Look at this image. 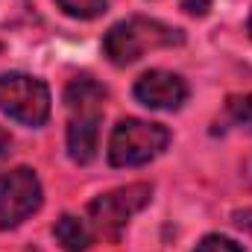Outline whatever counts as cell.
I'll list each match as a JSON object with an SVG mask.
<instances>
[{
    "mask_svg": "<svg viewBox=\"0 0 252 252\" xmlns=\"http://www.w3.org/2000/svg\"><path fill=\"white\" fill-rule=\"evenodd\" d=\"M106 88L88 76H79L64 91V106L70 112L67 121V153L76 164H88L97 158V138L103 118Z\"/></svg>",
    "mask_w": 252,
    "mask_h": 252,
    "instance_id": "cell-1",
    "label": "cell"
},
{
    "mask_svg": "<svg viewBox=\"0 0 252 252\" xmlns=\"http://www.w3.org/2000/svg\"><path fill=\"white\" fill-rule=\"evenodd\" d=\"M182 41H185L182 30H173V27H167L156 18H126L106 32L103 53L109 56L112 64L126 67V64L138 62L147 50L176 47Z\"/></svg>",
    "mask_w": 252,
    "mask_h": 252,
    "instance_id": "cell-2",
    "label": "cell"
},
{
    "mask_svg": "<svg viewBox=\"0 0 252 252\" xmlns=\"http://www.w3.org/2000/svg\"><path fill=\"white\" fill-rule=\"evenodd\" d=\"M135 100L147 109L158 112H176L188 100V85L182 76L167 73V70H147L135 82Z\"/></svg>",
    "mask_w": 252,
    "mask_h": 252,
    "instance_id": "cell-7",
    "label": "cell"
},
{
    "mask_svg": "<svg viewBox=\"0 0 252 252\" xmlns=\"http://www.w3.org/2000/svg\"><path fill=\"white\" fill-rule=\"evenodd\" d=\"M53 235H56V241L62 244L64 252H85L91 247V232H88V226H85L79 217H73V214H64V217L56 220Z\"/></svg>",
    "mask_w": 252,
    "mask_h": 252,
    "instance_id": "cell-8",
    "label": "cell"
},
{
    "mask_svg": "<svg viewBox=\"0 0 252 252\" xmlns=\"http://www.w3.org/2000/svg\"><path fill=\"white\" fill-rule=\"evenodd\" d=\"M9 135H6V129H0V158H6L9 156Z\"/></svg>",
    "mask_w": 252,
    "mask_h": 252,
    "instance_id": "cell-15",
    "label": "cell"
},
{
    "mask_svg": "<svg viewBox=\"0 0 252 252\" xmlns=\"http://www.w3.org/2000/svg\"><path fill=\"white\" fill-rule=\"evenodd\" d=\"M235 226H238V229H244V226L252 229V211H238V214H235Z\"/></svg>",
    "mask_w": 252,
    "mask_h": 252,
    "instance_id": "cell-14",
    "label": "cell"
},
{
    "mask_svg": "<svg viewBox=\"0 0 252 252\" xmlns=\"http://www.w3.org/2000/svg\"><path fill=\"white\" fill-rule=\"evenodd\" d=\"M170 141L167 126L126 118L115 126L109 138V161L112 167H141L153 161Z\"/></svg>",
    "mask_w": 252,
    "mask_h": 252,
    "instance_id": "cell-3",
    "label": "cell"
},
{
    "mask_svg": "<svg viewBox=\"0 0 252 252\" xmlns=\"http://www.w3.org/2000/svg\"><path fill=\"white\" fill-rule=\"evenodd\" d=\"M41 208V182L30 167H18L0 176V229L21 226Z\"/></svg>",
    "mask_w": 252,
    "mask_h": 252,
    "instance_id": "cell-6",
    "label": "cell"
},
{
    "mask_svg": "<svg viewBox=\"0 0 252 252\" xmlns=\"http://www.w3.org/2000/svg\"><path fill=\"white\" fill-rule=\"evenodd\" d=\"M247 32L252 35V15H250V21H247Z\"/></svg>",
    "mask_w": 252,
    "mask_h": 252,
    "instance_id": "cell-16",
    "label": "cell"
},
{
    "mask_svg": "<svg viewBox=\"0 0 252 252\" xmlns=\"http://www.w3.org/2000/svg\"><path fill=\"white\" fill-rule=\"evenodd\" d=\"M208 6H211L208 0H182V9H185L188 15H199V18L208 12Z\"/></svg>",
    "mask_w": 252,
    "mask_h": 252,
    "instance_id": "cell-13",
    "label": "cell"
},
{
    "mask_svg": "<svg viewBox=\"0 0 252 252\" xmlns=\"http://www.w3.org/2000/svg\"><path fill=\"white\" fill-rule=\"evenodd\" d=\"M153 196V188L138 182V185H126V188H118V190H109L103 196H97L91 202V223L97 226L100 235L106 238H118L121 229L129 223L132 214H138Z\"/></svg>",
    "mask_w": 252,
    "mask_h": 252,
    "instance_id": "cell-5",
    "label": "cell"
},
{
    "mask_svg": "<svg viewBox=\"0 0 252 252\" xmlns=\"http://www.w3.org/2000/svg\"><path fill=\"white\" fill-rule=\"evenodd\" d=\"M32 18V6L30 0H0V30L9 27H21Z\"/></svg>",
    "mask_w": 252,
    "mask_h": 252,
    "instance_id": "cell-10",
    "label": "cell"
},
{
    "mask_svg": "<svg viewBox=\"0 0 252 252\" xmlns=\"http://www.w3.org/2000/svg\"><path fill=\"white\" fill-rule=\"evenodd\" d=\"M0 112L24 126H44L50 118V91L27 73H0Z\"/></svg>",
    "mask_w": 252,
    "mask_h": 252,
    "instance_id": "cell-4",
    "label": "cell"
},
{
    "mask_svg": "<svg viewBox=\"0 0 252 252\" xmlns=\"http://www.w3.org/2000/svg\"><path fill=\"white\" fill-rule=\"evenodd\" d=\"M229 118L241 126V129L252 132V94L232 97V100H229Z\"/></svg>",
    "mask_w": 252,
    "mask_h": 252,
    "instance_id": "cell-11",
    "label": "cell"
},
{
    "mask_svg": "<svg viewBox=\"0 0 252 252\" xmlns=\"http://www.w3.org/2000/svg\"><path fill=\"white\" fill-rule=\"evenodd\" d=\"M0 50H3V44H0Z\"/></svg>",
    "mask_w": 252,
    "mask_h": 252,
    "instance_id": "cell-17",
    "label": "cell"
},
{
    "mask_svg": "<svg viewBox=\"0 0 252 252\" xmlns=\"http://www.w3.org/2000/svg\"><path fill=\"white\" fill-rule=\"evenodd\" d=\"M193 252H244V247L235 244V241H229V238H223V235H205L196 244Z\"/></svg>",
    "mask_w": 252,
    "mask_h": 252,
    "instance_id": "cell-12",
    "label": "cell"
},
{
    "mask_svg": "<svg viewBox=\"0 0 252 252\" xmlns=\"http://www.w3.org/2000/svg\"><path fill=\"white\" fill-rule=\"evenodd\" d=\"M59 9L70 18H79V21H94L100 15H106L109 3L106 0H56Z\"/></svg>",
    "mask_w": 252,
    "mask_h": 252,
    "instance_id": "cell-9",
    "label": "cell"
}]
</instances>
